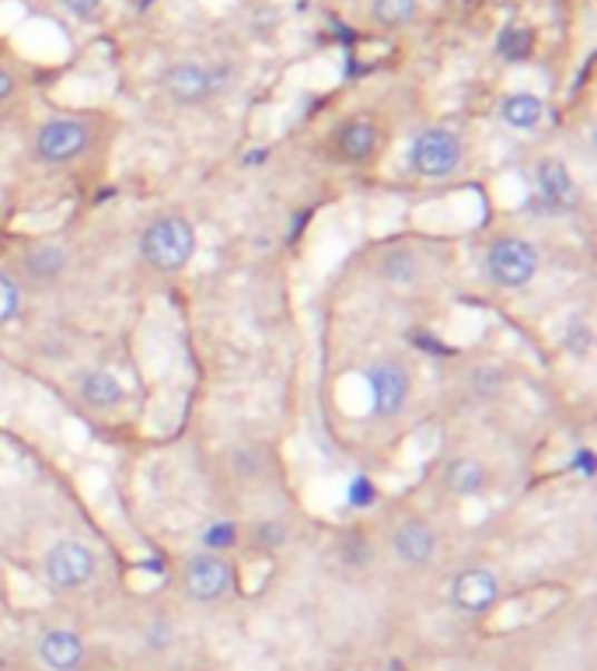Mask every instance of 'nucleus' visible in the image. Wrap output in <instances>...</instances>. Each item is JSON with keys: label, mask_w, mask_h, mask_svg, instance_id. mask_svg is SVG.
Wrapping results in <instances>:
<instances>
[{"label": "nucleus", "mask_w": 597, "mask_h": 671, "mask_svg": "<svg viewBox=\"0 0 597 671\" xmlns=\"http://www.w3.org/2000/svg\"><path fill=\"white\" fill-rule=\"evenodd\" d=\"M541 116H545V101L531 91H517L500 101V119L510 126V130H535Z\"/></svg>", "instance_id": "nucleus-15"}, {"label": "nucleus", "mask_w": 597, "mask_h": 671, "mask_svg": "<svg viewBox=\"0 0 597 671\" xmlns=\"http://www.w3.org/2000/svg\"><path fill=\"white\" fill-rule=\"evenodd\" d=\"M81 399L88 402V406H95V409H112V406H119L123 399H126V389H123V381L112 375V371H106V368H95V371H88L85 378H81Z\"/></svg>", "instance_id": "nucleus-14"}, {"label": "nucleus", "mask_w": 597, "mask_h": 671, "mask_svg": "<svg viewBox=\"0 0 597 671\" xmlns=\"http://www.w3.org/2000/svg\"><path fill=\"white\" fill-rule=\"evenodd\" d=\"M21 315V288L18 280L0 273V325H8Z\"/></svg>", "instance_id": "nucleus-22"}, {"label": "nucleus", "mask_w": 597, "mask_h": 671, "mask_svg": "<svg viewBox=\"0 0 597 671\" xmlns=\"http://www.w3.org/2000/svg\"><path fill=\"white\" fill-rule=\"evenodd\" d=\"M497 46H500L503 60H525L531 54V32L528 29H507Z\"/></svg>", "instance_id": "nucleus-23"}, {"label": "nucleus", "mask_w": 597, "mask_h": 671, "mask_svg": "<svg viewBox=\"0 0 597 671\" xmlns=\"http://www.w3.org/2000/svg\"><path fill=\"white\" fill-rule=\"evenodd\" d=\"M231 67L227 64H203V60H178L162 74V85L168 91L172 101L178 106H199V101L214 98L217 91H224V85L231 81Z\"/></svg>", "instance_id": "nucleus-3"}, {"label": "nucleus", "mask_w": 597, "mask_h": 671, "mask_svg": "<svg viewBox=\"0 0 597 671\" xmlns=\"http://www.w3.org/2000/svg\"><path fill=\"white\" fill-rule=\"evenodd\" d=\"M378 144H381V134L371 119H350L335 130V150H340V158H346V162L374 158Z\"/></svg>", "instance_id": "nucleus-13"}, {"label": "nucleus", "mask_w": 597, "mask_h": 671, "mask_svg": "<svg viewBox=\"0 0 597 671\" xmlns=\"http://www.w3.org/2000/svg\"><path fill=\"white\" fill-rule=\"evenodd\" d=\"M538 273V249L525 239H497L486 252V276L503 291L528 288Z\"/></svg>", "instance_id": "nucleus-4"}, {"label": "nucleus", "mask_w": 597, "mask_h": 671, "mask_svg": "<svg viewBox=\"0 0 597 671\" xmlns=\"http://www.w3.org/2000/svg\"><path fill=\"white\" fill-rule=\"evenodd\" d=\"M472 381H476V392H479V396H497L500 385H503V375H500V368L482 364V368L472 375Z\"/></svg>", "instance_id": "nucleus-27"}, {"label": "nucleus", "mask_w": 597, "mask_h": 671, "mask_svg": "<svg viewBox=\"0 0 597 671\" xmlns=\"http://www.w3.org/2000/svg\"><path fill=\"white\" fill-rule=\"evenodd\" d=\"M346 504H350L353 510H371V507L378 504V486H374V479L363 476V473H356V476L346 483Z\"/></svg>", "instance_id": "nucleus-21"}, {"label": "nucleus", "mask_w": 597, "mask_h": 671, "mask_svg": "<svg viewBox=\"0 0 597 671\" xmlns=\"http://www.w3.org/2000/svg\"><path fill=\"white\" fill-rule=\"evenodd\" d=\"M368 389H371V406L378 417L392 420L402 412L409 399V375L399 360H378L368 368Z\"/></svg>", "instance_id": "nucleus-8"}, {"label": "nucleus", "mask_w": 597, "mask_h": 671, "mask_svg": "<svg viewBox=\"0 0 597 671\" xmlns=\"http://www.w3.org/2000/svg\"><path fill=\"white\" fill-rule=\"evenodd\" d=\"M175 643V630L165 623V619H154V623L147 626V648L150 651H168Z\"/></svg>", "instance_id": "nucleus-26"}, {"label": "nucleus", "mask_w": 597, "mask_h": 671, "mask_svg": "<svg viewBox=\"0 0 597 671\" xmlns=\"http://www.w3.org/2000/svg\"><path fill=\"white\" fill-rule=\"evenodd\" d=\"M461 165V140L448 126H430L409 147V168L423 178H448Z\"/></svg>", "instance_id": "nucleus-5"}, {"label": "nucleus", "mask_w": 597, "mask_h": 671, "mask_svg": "<svg viewBox=\"0 0 597 671\" xmlns=\"http://www.w3.org/2000/svg\"><path fill=\"white\" fill-rule=\"evenodd\" d=\"M371 18L381 29H405L420 18V0H374Z\"/></svg>", "instance_id": "nucleus-18"}, {"label": "nucleus", "mask_w": 597, "mask_h": 671, "mask_svg": "<svg viewBox=\"0 0 597 671\" xmlns=\"http://www.w3.org/2000/svg\"><path fill=\"white\" fill-rule=\"evenodd\" d=\"M203 553H227L238 542V525L235 522H211L199 535Z\"/></svg>", "instance_id": "nucleus-20"}, {"label": "nucleus", "mask_w": 597, "mask_h": 671, "mask_svg": "<svg viewBox=\"0 0 597 671\" xmlns=\"http://www.w3.org/2000/svg\"><path fill=\"white\" fill-rule=\"evenodd\" d=\"M420 273V260L412 249H392L381 255V276L392 283H412Z\"/></svg>", "instance_id": "nucleus-19"}, {"label": "nucleus", "mask_w": 597, "mask_h": 671, "mask_svg": "<svg viewBox=\"0 0 597 671\" xmlns=\"http://www.w3.org/2000/svg\"><path fill=\"white\" fill-rule=\"evenodd\" d=\"M39 658L49 671H77L85 664V640L74 630H49L39 640Z\"/></svg>", "instance_id": "nucleus-12"}, {"label": "nucleus", "mask_w": 597, "mask_h": 671, "mask_svg": "<svg viewBox=\"0 0 597 671\" xmlns=\"http://www.w3.org/2000/svg\"><path fill=\"white\" fill-rule=\"evenodd\" d=\"M569 469H577L580 476H594V451L590 448H577L574 458H569Z\"/></svg>", "instance_id": "nucleus-29"}, {"label": "nucleus", "mask_w": 597, "mask_h": 671, "mask_svg": "<svg viewBox=\"0 0 597 671\" xmlns=\"http://www.w3.org/2000/svg\"><path fill=\"white\" fill-rule=\"evenodd\" d=\"M255 542H258V546H266V550H276L283 542V525L280 522H258Z\"/></svg>", "instance_id": "nucleus-28"}, {"label": "nucleus", "mask_w": 597, "mask_h": 671, "mask_svg": "<svg viewBox=\"0 0 597 671\" xmlns=\"http://www.w3.org/2000/svg\"><path fill=\"white\" fill-rule=\"evenodd\" d=\"M500 602V577L486 571V566H472V571H461L451 581V605L458 612L482 615Z\"/></svg>", "instance_id": "nucleus-10"}, {"label": "nucleus", "mask_w": 597, "mask_h": 671, "mask_svg": "<svg viewBox=\"0 0 597 671\" xmlns=\"http://www.w3.org/2000/svg\"><path fill=\"white\" fill-rule=\"evenodd\" d=\"M535 193H538L545 211H556V214L577 211V203H580V189L574 183V175H569V168L559 158H541L538 162Z\"/></svg>", "instance_id": "nucleus-9"}, {"label": "nucleus", "mask_w": 597, "mask_h": 671, "mask_svg": "<svg viewBox=\"0 0 597 671\" xmlns=\"http://www.w3.org/2000/svg\"><path fill=\"white\" fill-rule=\"evenodd\" d=\"M444 486L451 489L454 497H472L486 486V469L479 466L476 458H454V461H448V469H444Z\"/></svg>", "instance_id": "nucleus-16"}, {"label": "nucleus", "mask_w": 597, "mask_h": 671, "mask_svg": "<svg viewBox=\"0 0 597 671\" xmlns=\"http://www.w3.org/2000/svg\"><path fill=\"white\" fill-rule=\"evenodd\" d=\"M231 581H235V571L221 553H199L186 563V591L193 602H221L231 591Z\"/></svg>", "instance_id": "nucleus-7"}, {"label": "nucleus", "mask_w": 597, "mask_h": 671, "mask_svg": "<svg viewBox=\"0 0 597 671\" xmlns=\"http://www.w3.org/2000/svg\"><path fill=\"white\" fill-rule=\"evenodd\" d=\"M101 4H106V0H63V8H67L70 14H77V18H91V14H98Z\"/></svg>", "instance_id": "nucleus-30"}, {"label": "nucleus", "mask_w": 597, "mask_h": 671, "mask_svg": "<svg viewBox=\"0 0 597 671\" xmlns=\"http://www.w3.org/2000/svg\"><path fill=\"white\" fill-rule=\"evenodd\" d=\"M91 147V123L77 119V116H53L46 119L39 130H36V162L49 165V168H60L77 162L81 154Z\"/></svg>", "instance_id": "nucleus-2"}, {"label": "nucleus", "mask_w": 597, "mask_h": 671, "mask_svg": "<svg viewBox=\"0 0 597 671\" xmlns=\"http://www.w3.org/2000/svg\"><path fill=\"white\" fill-rule=\"evenodd\" d=\"M266 162H270V147H255V150L245 154V165L248 168H258V165H266Z\"/></svg>", "instance_id": "nucleus-32"}, {"label": "nucleus", "mask_w": 597, "mask_h": 671, "mask_svg": "<svg viewBox=\"0 0 597 671\" xmlns=\"http://www.w3.org/2000/svg\"><path fill=\"white\" fill-rule=\"evenodd\" d=\"M231 466H235V476L252 479V476H258V469H263V455H258L255 448H235Z\"/></svg>", "instance_id": "nucleus-24"}, {"label": "nucleus", "mask_w": 597, "mask_h": 671, "mask_svg": "<svg viewBox=\"0 0 597 671\" xmlns=\"http://www.w3.org/2000/svg\"><path fill=\"white\" fill-rule=\"evenodd\" d=\"M343 560H346L350 566H368V563H371V542L363 538V535L343 538Z\"/></svg>", "instance_id": "nucleus-25"}, {"label": "nucleus", "mask_w": 597, "mask_h": 671, "mask_svg": "<svg viewBox=\"0 0 597 671\" xmlns=\"http://www.w3.org/2000/svg\"><path fill=\"white\" fill-rule=\"evenodd\" d=\"M140 252L144 260L162 270V273H175L182 270L196 252V227L178 217V214H168V217H158L154 224H147L144 239H140Z\"/></svg>", "instance_id": "nucleus-1"}, {"label": "nucleus", "mask_w": 597, "mask_h": 671, "mask_svg": "<svg viewBox=\"0 0 597 671\" xmlns=\"http://www.w3.org/2000/svg\"><path fill=\"white\" fill-rule=\"evenodd\" d=\"M67 270V249L63 245H36L32 252H25V273L36 280H57Z\"/></svg>", "instance_id": "nucleus-17"}, {"label": "nucleus", "mask_w": 597, "mask_h": 671, "mask_svg": "<svg viewBox=\"0 0 597 671\" xmlns=\"http://www.w3.org/2000/svg\"><path fill=\"white\" fill-rule=\"evenodd\" d=\"M46 577L57 591H77L95 577V553L77 538H63L46 553Z\"/></svg>", "instance_id": "nucleus-6"}, {"label": "nucleus", "mask_w": 597, "mask_h": 671, "mask_svg": "<svg viewBox=\"0 0 597 671\" xmlns=\"http://www.w3.org/2000/svg\"><path fill=\"white\" fill-rule=\"evenodd\" d=\"M14 91H18V77L4 64H0V106H4V101H11Z\"/></svg>", "instance_id": "nucleus-31"}, {"label": "nucleus", "mask_w": 597, "mask_h": 671, "mask_svg": "<svg viewBox=\"0 0 597 671\" xmlns=\"http://www.w3.org/2000/svg\"><path fill=\"white\" fill-rule=\"evenodd\" d=\"M392 553L409 566H427L437 553V532L420 518H409L392 532Z\"/></svg>", "instance_id": "nucleus-11"}]
</instances>
